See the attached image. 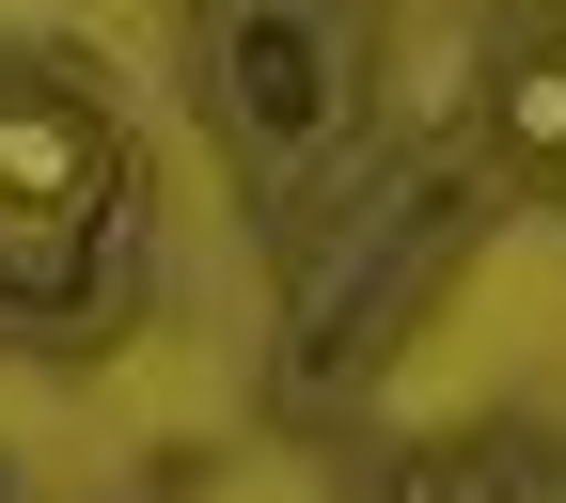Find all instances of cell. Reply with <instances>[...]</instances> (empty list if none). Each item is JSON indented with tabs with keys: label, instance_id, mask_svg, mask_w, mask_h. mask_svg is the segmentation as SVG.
Wrapping results in <instances>:
<instances>
[{
	"label": "cell",
	"instance_id": "6da1fadb",
	"mask_svg": "<svg viewBox=\"0 0 566 503\" xmlns=\"http://www.w3.org/2000/svg\"><path fill=\"white\" fill-rule=\"evenodd\" d=\"M126 205V142L80 95H0V283H63Z\"/></svg>",
	"mask_w": 566,
	"mask_h": 503
},
{
	"label": "cell",
	"instance_id": "7a4b0ae2",
	"mask_svg": "<svg viewBox=\"0 0 566 503\" xmlns=\"http://www.w3.org/2000/svg\"><path fill=\"white\" fill-rule=\"evenodd\" d=\"M237 126H252V158H315L331 142V48H315L300 0L237 17Z\"/></svg>",
	"mask_w": 566,
	"mask_h": 503
},
{
	"label": "cell",
	"instance_id": "3957f363",
	"mask_svg": "<svg viewBox=\"0 0 566 503\" xmlns=\"http://www.w3.org/2000/svg\"><path fill=\"white\" fill-rule=\"evenodd\" d=\"M488 142H504L520 174H566V32H551V48H520L504 80H488Z\"/></svg>",
	"mask_w": 566,
	"mask_h": 503
},
{
	"label": "cell",
	"instance_id": "277c9868",
	"mask_svg": "<svg viewBox=\"0 0 566 503\" xmlns=\"http://www.w3.org/2000/svg\"><path fill=\"white\" fill-rule=\"evenodd\" d=\"M520 488H535V457L488 441V425H472V441H409V457H394V503H520Z\"/></svg>",
	"mask_w": 566,
	"mask_h": 503
}]
</instances>
